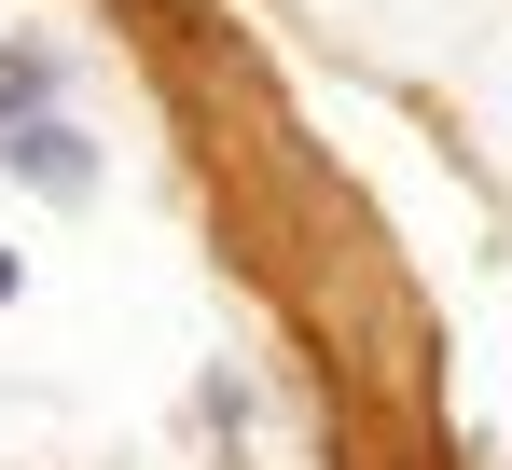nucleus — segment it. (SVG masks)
<instances>
[{
  "label": "nucleus",
  "mask_w": 512,
  "mask_h": 470,
  "mask_svg": "<svg viewBox=\"0 0 512 470\" xmlns=\"http://www.w3.org/2000/svg\"><path fill=\"white\" fill-rule=\"evenodd\" d=\"M0 166H14L28 194H56V208H84V194H97V139H84V125H56V111L0 125Z\"/></svg>",
  "instance_id": "1"
},
{
  "label": "nucleus",
  "mask_w": 512,
  "mask_h": 470,
  "mask_svg": "<svg viewBox=\"0 0 512 470\" xmlns=\"http://www.w3.org/2000/svg\"><path fill=\"white\" fill-rule=\"evenodd\" d=\"M28 111H56V56L42 42H0V125H28Z\"/></svg>",
  "instance_id": "2"
},
{
  "label": "nucleus",
  "mask_w": 512,
  "mask_h": 470,
  "mask_svg": "<svg viewBox=\"0 0 512 470\" xmlns=\"http://www.w3.org/2000/svg\"><path fill=\"white\" fill-rule=\"evenodd\" d=\"M0 305H14V249H0Z\"/></svg>",
  "instance_id": "3"
}]
</instances>
